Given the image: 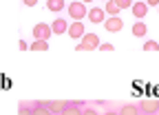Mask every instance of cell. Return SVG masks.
<instances>
[{"label":"cell","mask_w":159,"mask_h":115,"mask_svg":"<svg viewBox=\"0 0 159 115\" xmlns=\"http://www.w3.org/2000/svg\"><path fill=\"white\" fill-rule=\"evenodd\" d=\"M146 33H148L146 22H135V25H133V35H135V38H146Z\"/></svg>","instance_id":"cell-13"},{"label":"cell","mask_w":159,"mask_h":115,"mask_svg":"<svg viewBox=\"0 0 159 115\" xmlns=\"http://www.w3.org/2000/svg\"><path fill=\"white\" fill-rule=\"evenodd\" d=\"M82 2H84V5H91V2H93V0H82Z\"/></svg>","instance_id":"cell-27"},{"label":"cell","mask_w":159,"mask_h":115,"mask_svg":"<svg viewBox=\"0 0 159 115\" xmlns=\"http://www.w3.org/2000/svg\"><path fill=\"white\" fill-rule=\"evenodd\" d=\"M142 115H159V100H142L137 102Z\"/></svg>","instance_id":"cell-3"},{"label":"cell","mask_w":159,"mask_h":115,"mask_svg":"<svg viewBox=\"0 0 159 115\" xmlns=\"http://www.w3.org/2000/svg\"><path fill=\"white\" fill-rule=\"evenodd\" d=\"M104 11H106L108 16H117L122 9L117 7V2H115V0H108V2H106V7H104Z\"/></svg>","instance_id":"cell-18"},{"label":"cell","mask_w":159,"mask_h":115,"mask_svg":"<svg viewBox=\"0 0 159 115\" xmlns=\"http://www.w3.org/2000/svg\"><path fill=\"white\" fill-rule=\"evenodd\" d=\"M31 51H49V40H33L29 44Z\"/></svg>","instance_id":"cell-16"},{"label":"cell","mask_w":159,"mask_h":115,"mask_svg":"<svg viewBox=\"0 0 159 115\" xmlns=\"http://www.w3.org/2000/svg\"><path fill=\"white\" fill-rule=\"evenodd\" d=\"M119 115H142V111H139L137 104H124L119 106Z\"/></svg>","instance_id":"cell-12"},{"label":"cell","mask_w":159,"mask_h":115,"mask_svg":"<svg viewBox=\"0 0 159 115\" xmlns=\"http://www.w3.org/2000/svg\"><path fill=\"white\" fill-rule=\"evenodd\" d=\"M84 35H86L84 22H82V20H73L71 27H69V38H71V40H82Z\"/></svg>","instance_id":"cell-5"},{"label":"cell","mask_w":159,"mask_h":115,"mask_svg":"<svg viewBox=\"0 0 159 115\" xmlns=\"http://www.w3.org/2000/svg\"><path fill=\"white\" fill-rule=\"evenodd\" d=\"M66 11H69V16L73 18V20H84V18H89V9H86V5L82 2V0L66 5Z\"/></svg>","instance_id":"cell-1"},{"label":"cell","mask_w":159,"mask_h":115,"mask_svg":"<svg viewBox=\"0 0 159 115\" xmlns=\"http://www.w3.org/2000/svg\"><path fill=\"white\" fill-rule=\"evenodd\" d=\"M69 22L64 20V18H55V22L51 25V29H53V33L55 35H62V33H69Z\"/></svg>","instance_id":"cell-10"},{"label":"cell","mask_w":159,"mask_h":115,"mask_svg":"<svg viewBox=\"0 0 159 115\" xmlns=\"http://www.w3.org/2000/svg\"><path fill=\"white\" fill-rule=\"evenodd\" d=\"M99 44H102V42H99V38L95 33H86L82 38V42H80L75 49L77 51H93V49H99Z\"/></svg>","instance_id":"cell-2"},{"label":"cell","mask_w":159,"mask_h":115,"mask_svg":"<svg viewBox=\"0 0 159 115\" xmlns=\"http://www.w3.org/2000/svg\"><path fill=\"white\" fill-rule=\"evenodd\" d=\"M104 115H119V111H106Z\"/></svg>","instance_id":"cell-26"},{"label":"cell","mask_w":159,"mask_h":115,"mask_svg":"<svg viewBox=\"0 0 159 115\" xmlns=\"http://www.w3.org/2000/svg\"><path fill=\"white\" fill-rule=\"evenodd\" d=\"M42 104L53 113V115H60L66 106H69V100H55V102H49V100H42Z\"/></svg>","instance_id":"cell-7"},{"label":"cell","mask_w":159,"mask_h":115,"mask_svg":"<svg viewBox=\"0 0 159 115\" xmlns=\"http://www.w3.org/2000/svg\"><path fill=\"white\" fill-rule=\"evenodd\" d=\"M22 2H25L27 7H35V5H38V0H22Z\"/></svg>","instance_id":"cell-24"},{"label":"cell","mask_w":159,"mask_h":115,"mask_svg":"<svg viewBox=\"0 0 159 115\" xmlns=\"http://www.w3.org/2000/svg\"><path fill=\"white\" fill-rule=\"evenodd\" d=\"M104 2H108V0H104Z\"/></svg>","instance_id":"cell-28"},{"label":"cell","mask_w":159,"mask_h":115,"mask_svg":"<svg viewBox=\"0 0 159 115\" xmlns=\"http://www.w3.org/2000/svg\"><path fill=\"white\" fill-rule=\"evenodd\" d=\"M104 29L108 33H117V31H122L124 29V20L119 16H108V20L104 22Z\"/></svg>","instance_id":"cell-6"},{"label":"cell","mask_w":159,"mask_h":115,"mask_svg":"<svg viewBox=\"0 0 159 115\" xmlns=\"http://www.w3.org/2000/svg\"><path fill=\"white\" fill-rule=\"evenodd\" d=\"M99 49H102V51H113L115 47H113V44H108V42H102V44H99Z\"/></svg>","instance_id":"cell-22"},{"label":"cell","mask_w":159,"mask_h":115,"mask_svg":"<svg viewBox=\"0 0 159 115\" xmlns=\"http://www.w3.org/2000/svg\"><path fill=\"white\" fill-rule=\"evenodd\" d=\"M144 51H159V44L155 40H148V42H144Z\"/></svg>","instance_id":"cell-19"},{"label":"cell","mask_w":159,"mask_h":115,"mask_svg":"<svg viewBox=\"0 0 159 115\" xmlns=\"http://www.w3.org/2000/svg\"><path fill=\"white\" fill-rule=\"evenodd\" d=\"M89 20H91L93 25H104V22H106V11L99 9V7H93V9L89 11Z\"/></svg>","instance_id":"cell-8"},{"label":"cell","mask_w":159,"mask_h":115,"mask_svg":"<svg viewBox=\"0 0 159 115\" xmlns=\"http://www.w3.org/2000/svg\"><path fill=\"white\" fill-rule=\"evenodd\" d=\"M148 5L146 2H135L133 7H130V11H133V16L137 18V20H142V18H146V13H148Z\"/></svg>","instance_id":"cell-11"},{"label":"cell","mask_w":159,"mask_h":115,"mask_svg":"<svg viewBox=\"0 0 159 115\" xmlns=\"http://www.w3.org/2000/svg\"><path fill=\"white\" fill-rule=\"evenodd\" d=\"M18 47H20V51H27V49H29V44H27L25 40H20V42H18Z\"/></svg>","instance_id":"cell-23"},{"label":"cell","mask_w":159,"mask_h":115,"mask_svg":"<svg viewBox=\"0 0 159 115\" xmlns=\"http://www.w3.org/2000/svg\"><path fill=\"white\" fill-rule=\"evenodd\" d=\"M18 115H33V102H20L18 104Z\"/></svg>","instance_id":"cell-15"},{"label":"cell","mask_w":159,"mask_h":115,"mask_svg":"<svg viewBox=\"0 0 159 115\" xmlns=\"http://www.w3.org/2000/svg\"><path fill=\"white\" fill-rule=\"evenodd\" d=\"M84 106H89L86 102H69V106L60 113V115H82Z\"/></svg>","instance_id":"cell-9"},{"label":"cell","mask_w":159,"mask_h":115,"mask_svg":"<svg viewBox=\"0 0 159 115\" xmlns=\"http://www.w3.org/2000/svg\"><path fill=\"white\" fill-rule=\"evenodd\" d=\"M82 115H99L93 106H84V111H82Z\"/></svg>","instance_id":"cell-21"},{"label":"cell","mask_w":159,"mask_h":115,"mask_svg":"<svg viewBox=\"0 0 159 115\" xmlns=\"http://www.w3.org/2000/svg\"><path fill=\"white\" fill-rule=\"evenodd\" d=\"M51 35H53V29L49 25H44V22H38L33 27V38L35 40H49Z\"/></svg>","instance_id":"cell-4"},{"label":"cell","mask_w":159,"mask_h":115,"mask_svg":"<svg viewBox=\"0 0 159 115\" xmlns=\"http://www.w3.org/2000/svg\"><path fill=\"white\" fill-rule=\"evenodd\" d=\"M146 5H148V7H155V5L159 7V0H146Z\"/></svg>","instance_id":"cell-25"},{"label":"cell","mask_w":159,"mask_h":115,"mask_svg":"<svg viewBox=\"0 0 159 115\" xmlns=\"http://www.w3.org/2000/svg\"><path fill=\"white\" fill-rule=\"evenodd\" d=\"M33 115H53V113L42 104V100H35L33 102Z\"/></svg>","instance_id":"cell-14"},{"label":"cell","mask_w":159,"mask_h":115,"mask_svg":"<svg viewBox=\"0 0 159 115\" xmlns=\"http://www.w3.org/2000/svg\"><path fill=\"white\" fill-rule=\"evenodd\" d=\"M115 2H117L119 9H126V7H133V5H135L133 0H115Z\"/></svg>","instance_id":"cell-20"},{"label":"cell","mask_w":159,"mask_h":115,"mask_svg":"<svg viewBox=\"0 0 159 115\" xmlns=\"http://www.w3.org/2000/svg\"><path fill=\"white\" fill-rule=\"evenodd\" d=\"M66 5H64V0H47V9L49 11H62Z\"/></svg>","instance_id":"cell-17"}]
</instances>
